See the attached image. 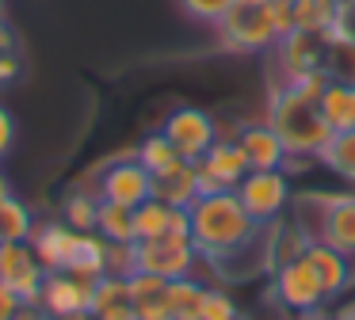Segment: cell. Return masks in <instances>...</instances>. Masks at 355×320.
Segmentation results:
<instances>
[{"label": "cell", "instance_id": "29", "mask_svg": "<svg viewBox=\"0 0 355 320\" xmlns=\"http://www.w3.org/2000/svg\"><path fill=\"white\" fill-rule=\"evenodd\" d=\"M324 73H329V80L355 84V42L352 38L336 35V30L329 35V46H324Z\"/></svg>", "mask_w": 355, "mask_h": 320}, {"label": "cell", "instance_id": "46", "mask_svg": "<svg viewBox=\"0 0 355 320\" xmlns=\"http://www.w3.org/2000/svg\"><path fill=\"white\" fill-rule=\"evenodd\" d=\"M77 320H92V317H77Z\"/></svg>", "mask_w": 355, "mask_h": 320}, {"label": "cell", "instance_id": "24", "mask_svg": "<svg viewBox=\"0 0 355 320\" xmlns=\"http://www.w3.org/2000/svg\"><path fill=\"white\" fill-rule=\"evenodd\" d=\"M172 213L176 206L161 202V198H146L134 206V240H153V236L172 233Z\"/></svg>", "mask_w": 355, "mask_h": 320}, {"label": "cell", "instance_id": "25", "mask_svg": "<svg viewBox=\"0 0 355 320\" xmlns=\"http://www.w3.org/2000/svg\"><path fill=\"white\" fill-rule=\"evenodd\" d=\"M96 233L111 244H134V210L119 202H103L100 198V213H96Z\"/></svg>", "mask_w": 355, "mask_h": 320}, {"label": "cell", "instance_id": "30", "mask_svg": "<svg viewBox=\"0 0 355 320\" xmlns=\"http://www.w3.org/2000/svg\"><path fill=\"white\" fill-rule=\"evenodd\" d=\"M134 157H138L141 164H146L149 172L157 175V172H164L168 164H176V160H180V152L172 149V141L161 134V130H157V134H149L146 141H141L138 149H134Z\"/></svg>", "mask_w": 355, "mask_h": 320}, {"label": "cell", "instance_id": "37", "mask_svg": "<svg viewBox=\"0 0 355 320\" xmlns=\"http://www.w3.org/2000/svg\"><path fill=\"white\" fill-rule=\"evenodd\" d=\"M332 30L355 42V0H340V15H336V27Z\"/></svg>", "mask_w": 355, "mask_h": 320}, {"label": "cell", "instance_id": "2", "mask_svg": "<svg viewBox=\"0 0 355 320\" xmlns=\"http://www.w3.org/2000/svg\"><path fill=\"white\" fill-rule=\"evenodd\" d=\"M268 122L279 134V141L286 145V160H317V152L332 137L329 122L321 118V107L286 84H275V91H271Z\"/></svg>", "mask_w": 355, "mask_h": 320}, {"label": "cell", "instance_id": "5", "mask_svg": "<svg viewBox=\"0 0 355 320\" xmlns=\"http://www.w3.org/2000/svg\"><path fill=\"white\" fill-rule=\"evenodd\" d=\"M237 198L256 217V225H271L291 206V179H286L283 168H252L237 183Z\"/></svg>", "mask_w": 355, "mask_h": 320}, {"label": "cell", "instance_id": "7", "mask_svg": "<svg viewBox=\"0 0 355 320\" xmlns=\"http://www.w3.org/2000/svg\"><path fill=\"white\" fill-rule=\"evenodd\" d=\"M271 294H275V301L283 305L291 317L324 309V301H329L324 290H321V282H317V274L309 271V263L302 256L271 271Z\"/></svg>", "mask_w": 355, "mask_h": 320}, {"label": "cell", "instance_id": "9", "mask_svg": "<svg viewBox=\"0 0 355 320\" xmlns=\"http://www.w3.org/2000/svg\"><path fill=\"white\" fill-rule=\"evenodd\" d=\"M161 134L172 141V149H176L180 157L195 164V160L218 141V122L210 118V111H202V107H176V111H168Z\"/></svg>", "mask_w": 355, "mask_h": 320}, {"label": "cell", "instance_id": "14", "mask_svg": "<svg viewBox=\"0 0 355 320\" xmlns=\"http://www.w3.org/2000/svg\"><path fill=\"white\" fill-rule=\"evenodd\" d=\"M80 233L73 225H65L62 217H50V221H35V233H31V248L39 256V263L46 271H69L73 263V251H77Z\"/></svg>", "mask_w": 355, "mask_h": 320}, {"label": "cell", "instance_id": "18", "mask_svg": "<svg viewBox=\"0 0 355 320\" xmlns=\"http://www.w3.org/2000/svg\"><path fill=\"white\" fill-rule=\"evenodd\" d=\"M153 198L168 206H191L199 198V175H195V164L180 157L176 164H168L164 172L153 175Z\"/></svg>", "mask_w": 355, "mask_h": 320}, {"label": "cell", "instance_id": "3", "mask_svg": "<svg viewBox=\"0 0 355 320\" xmlns=\"http://www.w3.org/2000/svg\"><path fill=\"white\" fill-rule=\"evenodd\" d=\"M218 42L230 53H263L275 50V42L283 38L275 15V0H233L230 12L214 23Z\"/></svg>", "mask_w": 355, "mask_h": 320}, {"label": "cell", "instance_id": "28", "mask_svg": "<svg viewBox=\"0 0 355 320\" xmlns=\"http://www.w3.org/2000/svg\"><path fill=\"white\" fill-rule=\"evenodd\" d=\"M96 213H100V195H96V190H73L62 202V213H58V217H62L65 225H73L77 233H92Z\"/></svg>", "mask_w": 355, "mask_h": 320}, {"label": "cell", "instance_id": "35", "mask_svg": "<svg viewBox=\"0 0 355 320\" xmlns=\"http://www.w3.org/2000/svg\"><path fill=\"white\" fill-rule=\"evenodd\" d=\"M12 149H16V118H12L8 107L0 103V160L8 157Z\"/></svg>", "mask_w": 355, "mask_h": 320}, {"label": "cell", "instance_id": "1", "mask_svg": "<svg viewBox=\"0 0 355 320\" xmlns=\"http://www.w3.org/2000/svg\"><path fill=\"white\" fill-rule=\"evenodd\" d=\"M191 240L199 248V256L207 263H218V259H230L237 251L252 248L260 240V229L256 217L245 210V202L237 198V190H210V195H199L191 206Z\"/></svg>", "mask_w": 355, "mask_h": 320}, {"label": "cell", "instance_id": "42", "mask_svg": "<svg viewBox=\"0 0 355 320\" xmlns=\"http://www.w3.org/2000/svg\"><path fill=\"white\" fill-rule=\"evenodd\" d=\"M12 195V183H8V175L0 172V198H8Z\"/></svg>", "mask_w": 355, "mask_h": 320}, {"label": "cell", "instance_id": "40", "mask_svg": "<svg viewBox=\"0 0 355 320\" xmlns=\"http://www.w3.org/2000/svg\"><path fill=\"white\" fill-rule=\"evenodd\" d=\"M294 320H332V317H329L324 309H313V312H298Z\"/></svg>", "mask_w": 355, "mask_h": 320}, {"label": "cell", "instance_id": "45", "mask_svg": "<svg viewBox=\"0 0 355 320\" xmlns=\"http://www.w3.org/2000/svg\"><path fill=\"white\" fill-rule=\"evenodd\" d=\"M149 320H172V317H168V312H161V317H149Z\"/></svg>", "mask_w": 355, "mask_h": 320}, {"label": "cell", "instance_id": "47", "mask_svg": "<svg viewBox=\"0 0 355 320\" xmlns=\"http://www.w3.org/2000/svg\"><path fill=\"white\" fill-rule=\"evenodd\" d=\"M237 320H245V317H237Z\"/></svg>", "mask_w": 355, "mask_h": 320}, {"label": "cell", "instance_id": "32", "mask_svg": "<svg viewBox=\"0 0 355 320\" xmlns=\"http://www.w3.org/2000/svg\"><path fill=\"white\" fill-rule=\"evenodd\" d=\"M176 4H180V12H184L187 19H195V23H218L225 12H230L233 0H176Z\"/></svg>", "mask_w": 355, "mask_h": 320}, {"label": "cell", "instance_id": "22", "mask_svg": "<svg viewBox=\"0 0 355 320\" xmlns=\"http://www.w3.org/2000/svg\"><path fill=\"white\" fill-rule=\"evenodd\" d=\"M107 248H111V240H103L96 229H92V233H80L69 271L80 274V278H92V282L103 278V274H107Z\"/></svg>", "mask_w": 355, "mask_h": 320}, {"label": "cell", "instance_id": "36", "mask_svg": "<svg viewBox=\"0 0 355 320\" xmlns=\"http://www.w3.org/2000/svg\"><path fill=\"white\" fill-rule=\"evenodd\" d=\"M24 76V57H19V50H8L0 53V84H12Z\"/></svg>", "mask_w": 355, "mask_h": 320}, {"label": "cell", "instance_id": "19", "mask_svg": "<svg viewBox=\"0 0 355 320\" xmlns=\"http://www.w3.org/2000/svg\"><path fill=\"white\" fill-rule=\"evenodd\" d=\"M126 282H130V301H134L138 320H149V317L168 312V278H157V274L134 271Z\"/></svg>", "mask_w": 355, "mask_h": 320}, {"label": "cell", "instance_id": "33", "mask_svg": "<svg viewBox=\"0 0 355 320\" xmlns=\"http://www.w3.org/2000/svg\"><path fill=\"white\" fill-rule=\"evenodd\" d=\"M134 271H138V267H134V244H111L107 248V274L130 278Z\"/></svg>", "mask_w": 355, "mask_h": 320}, {"label": "cell", "instance_id": "15", "mask_svg": "<svg viewBox=\"0 0 355 320\" xmlns=\"http://www.w3.org/2000/svg\"><path fill=\"white\" fill-rule=\"evenodd\" d=\"M317 240L332 244L336 251H344L347 259H355V195L340 190L329 195L324 202V221H321V236Z\"/></svg>", "mask_w": 355, "mask_h": 320}, {"label": "cell", "instance_id": "38", "mask_svg": "<svg viewBox=\"0 0 355 320\" xmlns=\"http://www.w3.org/2000/svg\"><path fill=\"white\" fill-rule=\"evenodd\" d=\"M19 309H24L19 294H16L12 286H4V282H0V320H16Z\"/></svg>", "mask_w": 355, "mask_h": 320}, {"label": "cell", "instance_id": "39", "mask_svg": "<svg viewBox=\"0 0 355 320\" xmlns=\"http://www.w3.org/2000/svg\"><path fill=\"white\" fill-rule=\"evenodd\" d=\"M8 50H19V38L8 27V19H0V53H8Z\"/></svg>", "mask_w": 355, "mask_h": 320}, {"label": "cell", "instance_id": "44", "mask_svg": "<svg viewBox=\"0 0 355 320\" xmlns=\"http://www.w3.org/2000/svg\"><path fill=\"white\" fill-rule=\"evenodd\" d=\"M4 15H8V0H0V19H4Z\"/></svg>", "mask_w": 355, "mask_h": 320}, {"label": "cell", "instance_id": "16", "mask_svg": "<svg viewBox=\"0 0 355 320\" xmlns=\"http://www.w3.org/2000/svg\"><path fill=\"white\" fill-rule=\"evenodd\" d=\"M92 320H138L130 301V282L123 274H103L92 286V305H88Z\"/></svg>", "mask_w": 355, "mask_h": 320}, {"label": "cell", "instance_id": "8", "mask_svg": "<svg viewBox=\"0 0 355 320\" xmlns=\"http://www.w3.org/2000/svg\"><path fill=\"white\" fill-rule=\"evenodd\" d=\"M96 195L103 202H119V206H138L146 198H153V172L141 164L138 157H119L96 179Z\"/></svg>", "mask_w": 355, "mask_h": 320}, {"label": "cell", "instance_id": "13", "mask_svg": "<svg viewBox=\"0 0 355 320\" xmlns=\"http://www.w3.org/2000/svg\"><path fill=\"white\" fill-rule=\"evenodd\" d=\"M302 259H306L309 271L317 274V282H321L329 301H336V297L347 294V286H352V278H355V259H347L344 251H336L324 240H309L306 251H302Z\"/></svg>", "mask_w": 355, "mask_h": 320}, {"label": "cell", "instance_id": "43", "mask_svg": "<svg viewBox=\"0 0 355 320\" xmlns=\"http://www.w3.org/2000/svg\"><path fill=\"white\" fill-rule=\"evenodd\" d=\"M347 297H352L347 305H355V278H352V286H347Z\"/></svg>", "mask_w": 355, "mask_h": 320}, {"label": "cell", "instance_id": "21", "mask_svg": "<svg viewBox=\"0 0 355 320\" xmlns=\"http://www.w3.org/2000/svg\"><path fill=\"white\" fill-rule=\"evenodd\" d=\"M202 301H207V282L195 274L168 282V317L172 320H202Z\"/></svg>", "mask_w": 355, "mask_h": 320}, {"label": "cell", "instance_id": "11", "mask_svg": "<svg viewBox=\"0 0 355 320\" xmlns=\"http://www.w3.org/2000/svg\"><path fill=\"white\" fill-rule=\"evenodd\" d=\"M46 274H50V271L39 263L31 240L0 244V282L16 290L24 305H39V294H42V282H46Z\"/></svg>", "mask_w": 355, "mask_h": 320}, {"label": "cell", "instance_id": "26", "mask_svg": "<svg viewBox=\"0 0 355 320\" xmlns=\"http://www.w3.org/2000/svg\"><path fill=\"white\" fill-rule=\"evenodd\" d=\"M317 160H321L329 172L344 175V179L355 183V130H336V134L324 141V149L317 152Z\"/></svg>", "mask_w": 355, "mask_h": 320}, {"label": "cell", "instance_id": "17", "mask_svg": "<svg viewBox=\"0 0 355 320\" xmlns=\"http://www.w3.org/2000/svg\"><path fill=\"white\" fill-rule=\"evenodd\" d=\"M237 145L245 149L252 168H283L286 164V145L271 130V122H248L237 130Z\"/></svg>", "mask_w": 355, "mask_h": 320}, {"label": "cell", "instance_id": "4", "mask_svg": "<svg viewBox=\"0 0 355 320\" xmlns=\"http://www.w3.org/2000/svg\"><path fill=\"white\" fill-rule=\"evenodd\" d=\"M199 248H195L191 236H176L164 233L153 236V240H134V267L146 274H157V278H187L199 267Z\"/></svg>", "mask_w": 355, "mask_h": 320}, {"label": "cell", "instance_id": "34", "mask_svg": "<svg viewBox=\"0 0 355 320\" xmlns=\"http://www.w3.org/2000/svg\"><path fill=\"white\" fill-rule=\"evenodd\" d=\"M286 88H294L298 91V96H306V99H321V91L329 88V73H324V69H317V73H306V76H298V80H291L286 84Z\"/></svg>", "mask_w": 355, "mask_h": 320}, {"label": "cell", "instance_id": "10", "mask_svg": "<svg viewBox=\"0 0 355 320\" xmlns=\"http://www.w3.org/2000/svg\"><path fill=\"white\" fill-rule=\"evenodd\" d=\"M92 278H80L73 271H50L42 282L39 294V309L50 320H77L88 317V305H92Z\"/></svg>", "mask_w": 355, "mask_h": 320}, {"label": "cell", "instance_id": "31", "mask_svg": "<svg viewBox=\"0 0 355 320\" xmlns=\"http://www.w3.org/2000/svg\"><path fill=\"white\" fill-rule=\"evenodd\" d=\"M241 309L225 286H207V301H202V320H237Z\"/></svg>", "mask_w": 355, "mask_h": 320}, {"label": "cell", "instance_id": "20", "mask_svg": "<svg viewBox=\"0 0 355 320\" xmlns=\"http://www.w3.org/2000/svg\"><path fill=\"white\" fill-rule=\"evenodd\" d=\"M321 107V118L329 122V130H355V84L347 80H329V88L317 99Z\"/></svg>", "mask_w": 355, "mask_h": 320}, {"label": "cell", "instance_id": "12", "mask_svg": "<svg viewBox=\"0 0 355 320\" xmlns=\"http://www.w3.org/2000/svg\"><path fill=\"white\" fill-rule=\"evenodd\" d=\"M332 35V30H329ZM329 35L321 30H291L275 42V61H279V84H291L306 73L324 69V46Z\"/></svg>", "mask_w": 355, "mask_h": 320}, {"label": "cell", "instance_id": "41", "mask_svg": "<svg viewBox=\"0 0 355 320\" xmlns=\"http://www.w3.org/2000/svg\"><path fill=\"white\" fill-rule=\"evenodd\" d=\"M332 320H355V305H344V309H340Z\"/></svg>", "mask_w": 355, "mask_h": 320}, {"label": "cell", "instance_id": "6", "mask_svg": "<svg viewBox=\"0 0 355 320\" xmlns=\"http://www.w3.org/2000/svg\"><path fill=\"white\" fill-rule=\"evenodd\" d=\"M252 172L245 149L237 145V137H218L199 160H195V175H199V195L210 190H237V183Z\"/></svg>", "mask_w": 355, "mask_h": 320}, {"label": "cell", "instance_id": "27", "mask_svg": "<svg viewBox=\"0 0 355 320\" xmlns=\"http://www.w3.org/2000/svg\"><path fill=\"white\" fill-rule=\"evenodd\" d=\"M340 0H294V30H321L329 35L336 27Z\"/></svg>", "mask_w": 355, "mask_h": 320}, {"label": "cell", "instance_id": "23", "mask_svg": "<svg viewBox=\"0 0 355 320\" xmlns=\"http://www.w3.org/2000/svg\"><path fill=\"white\" fill-rule=\"evenodd\" d=\"M35 233V210L12 190L8 198H0V244L31 240Z\"/></svg>", "mask_w": 355, "mask_h": 320}]
</instances>
